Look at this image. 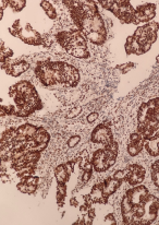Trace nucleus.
<instances>
[{"instance_id":"603ef678","label":"nucleus","mask_w":159,"mask_h":225,"mask_svg":"<svg viewBox=\"0 0 159 225\" xmlns=\"http://www.w3.org/2000/svg\"><path fill=\"white\" fill-rule=\"evenodd\" d=\"M157 61L159 63V55H158V57H157Z\"/></svg>"},{"instance_id":"2f4dec72","label":"nucleus","mask_w":159,"mask_h":225,"mask_svg":"<svg viewBox=\"0 0 159 225\" xmlns=\"http://www.w3.org/2000/svg\"><path fill=\"white\" fill-rule=\"evenodd\" d=\"M98 118V113H91V114L87 116V121L88 123H94L96 121V119Z\"/></svg>"},{"instance_id":"09e8293b","label":"nucleus","mask_w":159,"mask_h":225,"mask_svg":"<svg viewBox=\"0 0 159 225\" xmlns=\"http://www.w3.org/2000/svg\"><path fill=\"white\" fill-rule=\"evenodd\" d=\"M134 42V37L133 36H129L126 38V44H132Z\"/></svg>"},{"instance_id":"e433bc0d","label":"nucleus","mask_w":159,"mask_h":225,"mask_svg":"<svg viewBox=\"0 0 159 225\" xmlns=\"http://www.w3.org/2000/svg\"><path fill=\"white\" fill-rule=\"evenodd\" d=\"M40 6H42V8H43L45 11H47V10H49L50 8H52V6L50 5L49 1H42V2H40Z\"/></svg>"},{"instance_id":"aec40b11","label":"nucleus","mask_w":159,"mask_h":225,"mask_svg":"<svg viewBox=\"0 0 159 225\" xmlns=\"http://www.w3.org/2000/svg\"><path fill=\"white\" fill-rule=\"evenodd\" d=\"M25 1L24 0H17V1H9V5L13 8L14 11H21L24 6H25Z\"/></svg>"},{"instance_id":"2eb2a0df","label":"nucleus","mask_w":159,"mask_h":225,"mask_svg":"<svg viewBox=\"0 0 159 225\" xmlns=\"http://www.w3.org/2000/svg\"><path fill=\"white\" fill-rule=\"evenodd\" d=\"M148 111H149V106L148 104H142L141 108L139 111V124L144 123L145 120L147 119V116H148Z\"/></svg>"},{"instance_id":"7c9ffc66","label":"nucleus","mask_w":159,"mask_h":225,"mask_svg":"<svg viewBox=\"0 0 159 225\" xmlns=\"http://www.w3.org/2000/svg\"><path fill=\"white\" fill-rule=\"evenodd\" d=\"M64 167L67 169V172H68V174L71 175L74 169V162H68L67 164H64Z\"/></svg>"},{"instance_id":"a211bd4d","label":"nucleus","mask_w":159,"mask_h":225,"mask_svg":"<svg viewBox=\"0 0 159 225\" xmlns=\"http://www.w3.org/2000/svg\"><path fill=\"white\" fill-rule=\"evenodd\" d=\"M70 54L73 55L74 57H76V58H88V57H89V54H88L87 49L73 48Z\"/></svg>"},{"instance_id":"8fccbe9b","label":"nucleus","mask_w":159,"mask_h":225,"mask_svg":"<svg viewBox=\"0 0 159 225\" xmlns=\"http://www.w3.org/2000/svg\"><path fill=\"white\" fill-rule=\"evenodd\" d=\"M7 5H9V1H1V9H5L6 8V6Z\"/></svg>"},{"instance_id":"a18cd8bd","label":"nucleus","mask_w":159,"mask_h":225,"mask_svg":"<svg viewBox=\"0 0 159 225\" xmlns=\"http://www.w3.org/2000/svg\"><path fill=\"white\" fill-rule=\"evenodd\" d=\"M87 215L89 217H92V219H94V217H95V210H94V209H89V210H88Z\"/></svg>"},{"instance_id":"3c124183","label":"nucleus","mask_w":159,"mask_h":225,"mask_svg":"<svg viewBox=\"0 0 159 225\" xmlns=\"http://www.w3.org/2000/svg\"><path fill=\"white\" fill-rule=\"evenodd\" d=\"M2 17H3V10L1 9V10H0V19H1V20H2Z\"/></svg>"},{"instance_id":"ddd939ff","label":"nucleus","mask_w":159,"mask_h":225,"mask_svg":"<svg viewBox=\"0 0 159 225\" xmlns=\"http://www.w3.org/2000/svg\"><path fill=\"white\" fill-rule=\"evenodd\" d=\"M139 9L144 13V15L148 17L151 20L155 17V9H156L155 5H151V3H149V5H146V6L139 7Z\"/></svg>"},{"instance_id":"37998d69","label":"nucleus","mask_w":159,"mask_h":225,"mask_svg":"<svg viewBox=\"0 0 159 225\" xmlns=\"http://www.w3.org/2000/svg\"><path fill=\"white\" fill-rule=\"evenodd\" d=\"M151 169H153L154 172H159V161L154 163L153 166H151Z\"/></svg>"},{"instance_id":"f3484780","label":"nucleus","mask_w":159,"mask_h":225,"mask_svg":"<svg viewBox=\"0 0 159 225\" xmlns=\"http://www.w3.org/2000/svg\"><path fill=\"white\" fill-rule=\"evenodd\" d=\"M121 209H122V214L126 213V212H130V211L133 210V204L130 201V199L128 198V196L125 194V197L123 198L122 203H121Z\"/></svg>"},{"instance_id":"f03ea898","label":"nucleus","mask_w":159,"mask_h":225,"mask_svg":"<svg viewBox=\"0 0 159 225\" xmlns=\"http://www.w3.org/2000/svg\"><path fill=\"white\" fill-rule=\"evenodd\" d=\"M148 191L145 188L144 186H137L135 188L130 189L126 192V196L130 199V201L132 202L133 205H139V204H145L146 200L148 197Z\"/></svg>"},{"instance_id":"79ce46f5","label":"nucleus","mask_w":159,"mask_h":225,"mask_svg":"<svg viewBox=\"0 0 159 225\" xmlns=\"http://www.w3.org/2000/svg\"><path fill=\"white\" fill-rule=\"evenodd\" d=\"M89 156V154H88V151L87 150H83L82 152H81V154H80V159H86V157Z\"/></svg>"},{"instance_id":"bb28decb","label":"nucleus","mask_w":159,"mask_h":225,"mask_svg":"<svg viewBox=\"0 0 159 225\" xmlns=\"http://www.w3.org/2000/svg\"><path fill=\"white\" fill-rule=\"evenodd\" d=\"M81 111H82V108L81 107H74L72 111H70V113L68 114V118H74V117H76L77 115L81 113Z\"/></svg>"},{"instance_id":"39448f33","label":"nucleus","mask_w":159,"mask_h":225,"mask_svg":"<svg viewBox=\"0 0 159 225\" xmlns=\"http://www.w3.org/2000/svg\"><path fill=\"white\" fill-rule=\"evenodd\" d=\"M144 146L146 148L147 152L151 156L159 155V137H154L151 139H145Z\"/></svg>"},{"instance_id":"1a4fd4ad","label":"nucleus","mask_w":159,"mask_h":225,"mask_svg":"<svg viewBox=\"0 0 159 225\" xmlns=\"http://www.w3.org/2000/svg\"><path fill=\"white\" fill-rule=\"evenodd\" d=\"M69 176H70V175L68 174V172L65 169L64 165L57 166V168H56V179H57L58 184H59V182H64L65 184V182H68Z\"/></svg>"},{"instance_id":"f8f14e48","label":"nucleus","mask_w":159,"mask_h":225,"mask_svg":"<svg viewBox=\"0 0 159 225\" xmlns=\"http://www.w3.org/2000/svg\"><path fill=\"white\" fill-rule=\"evenodd\" d=\"M102 29H105L102 19L100 18L99 13L93 18V23H92V32H98L99 33Z\"/></svg>"},{"instance_id":"cd10ccee","label":"nucleus","mask_w":159,"mask_h":225,"mask_svg":"<svg viewBox=\"0 0 159 225\" xmlns=\"http://www.w3.org/2000/svg\"><path fill=\"white\" fill-rule=\"evenodd\" d=\"M114 177L116 178V179H118V180H120V182H121V180L125 179L126 174L124 173V171H117L116 173H114Z\"/></svg>"},{"instance_id":"b1692460","label":"nucleus","mask_w":159,"mask_h":225,"mask_svg":"<svg viewBox=\"0 0 159 225\" xmlns=\"http://www.w3.org/2000/svg\"><path fill=\"white\" fill-rule=\"evenodd\" d=\"M143 139V136L141 133H139V132H135V133H132L130 136V143L129 144H131V143H136L139 142V140Z\"/></svg>"},{"instance_id":"f704fd0d","label":"nucleus","mask_w":159,"mask_h":225,"mask_svg":"<svg viewBox=\"0 0 159 225\" xmlns=\"http://www.w3.org/2000/svg\"><path fill=\"white\" fill-rule=\"evenodd\" d=\"M46 12V14L48 15L50 19H56V17H57V14H56V11H55V8L52 7V8H50L49 10H47Z\"/></svg>"},{"instance_id":"4468645a","label":"nucleus","mask_w":159,"mask_h":225,"mask_svg":"<svg viewBox=\"0 0 159 225\" xmlns=\"http://www.w3.org/2000/svg\"><path fill=\"white\" fill-rule=\"evenodd\" d=\"M17 136V130L14 129H9V130L5 131L1 136V141H6V142H12Z\"/></svg>"},{"instance_id":"a19ab883","label":"nucleus","mask_w":159,"mask_h":225,"mask_svg":"<svg viewBox=\"0 0 159 225\" xmlns=\"http://www.w3.org/2000/svg\"><path fill=\"white\" fill-rule=\"evenodd\" d=\"M88 210H89V207H88V205H86V204L81 205V209H80V211H81V213H82V214H87Z\"/></svg>"},{"instance_id":"9b49d317","label":"nucleus","mask_w":159,"mask_h":225,"mask_svg":"<svg viewBox=\"0 0 159 225\" xmlns=\"http://www.w3.org/2000/svg\"><path fill=\"white\" fill-rule=\"evenodd\" d=\"M86 36H87V38L91 40L92 43L97 44V45H101V44L105 43L106 40H107V36H104V35H101L100 33H98V32H91V33L87 34Z\"/></svg>"},{"instance_id":"6e6552de","label":"nucleus","mask_w":159,"mask_h":225,"mask_svg":"<svg viewBox=\"0 0 159 225\" xmlns=\"http://www.w3.org/2000/svg\"><path fill=\"white\" fill-rule=\"evenodd\" d=\"M17 130V133L26 136V137L30 139V138L34 137V134L36 133V131H37V128L34 127V126L26 124V125H23V126H21V127H19Z\"/></svg>"},{"instance_id":"c9c22d12","label":"nucleus","mask_w":159,"mask_h":225,"mask_svg":"<svg viewBox=\"0 0 159 225\" xmlns=\"http://www.w3.org/2000/svg\"><path fill=\"white\" fill-rule=\"evenodd\" d=\"M83 199L85 200V204L88 205V207H91L92 203L94 202V201H93V199H92L91 194H85V196L83 197Z\"/></svg>"},{"instance_id":"7ed1b4c3","label":"nucleus","mask_w":159,"mask_h":225,"mask_svg":"<svg viewBox=\"0 0 159 225\" xmlns=\"http://www.w3.org/2000/svg\"><path fill=\"white\" fill-rule=\"evenodd\" d=\"M92 163L96 172H104L109 168L106 163V155L104 150H98L95 152L92 157Z\"/></svg>"},{"instance_id":"c756f323","label":"nucleus","mask_w":159,"mask_h":225,"mask_svg":"<svg viewBox=\"0 0 159 225\" xmlns=\"http://www.w3.org/2000/svg\"><path fill=\"white\" fill-rule=\"evenodd\" d=\"M143 34H144V26H139V27H137L136 29V31L134 32L133 37L135 38V40H137V38H139Z\"/></svg>"},{"instance_id":"412c9836","label":"nucleus","mask_w":159,"mask_h":225,"mask_svg":"<svg viewBox=\"0 0 159 225\" xmlns=\"http://www.w3.org/2000/svg\"><path fill=\"white\" fill-rule=\"evenodd\" d=\"M106 150H108V151L110 152H114V153H118V143L114 141V140H112L111 142H109L108 144H106L105 146Z\"/></svg>"},{"instance_id":"393cba45","label":"nucleus","mask_w":159,"mask_h":225,"mask_svg":"<svg viewBox=\"0 0 159 225\" xmlns=\"http://www.w3.org/2000/svg\"><path fill=\"white\" fill-rule=\"evenodd\" d=\"M57 190H58V194H62V196L65 197V194H67V186H65L64 182H59V184H58Z\"/></svg>"},{"instance_id":"4c0bfd02","label":"nucleus","mask_w":159,"mask_h":225,"mask_svg":"<svg viewBox=\"0 0 159 225\" xmlns=\"http://www.w3.org/2000/svg\"><path fill=\"white\" fill-rule=\"evenodd\" d=\"M151 44L149 43V42H147L146 44H144L143 46H141V50H142V53L144 54V53H146V51H148L149 49H151Z\"/></svg>"},{"instance_id":"58836bf2","label":"nucleus","mask_w":159,"mask_h":225,"mask_svg":"<svg viewBox=\"0 0 159 225\" xmlns=\"http://www.w3.org/2000/svg\"><path fill=\"white\" fill-rule=\"evenodd\" d=\"M106 163H107L108 167H111L116 163V157H106Z\"/></svg>"},{"instance_id":"5701e85b","label":"nucleus","mask_w":159,"mask_h":225,"mask_svg":"<svg viewBox=\"0 0 159 225\" xmlns=\"http://www.w3.org/2000/svg\"><path fill=\"white\" fill-rule=\"evenodd\" d=\"M80 140H81V137H80V136H73V137H71L69 139L68 146L69 148H74V146L80 142Z\"/></svg>"},{"instance_id":"9d476101","label":"nucleus","mask_w":159,"mask_h":225,"mask_svg":"<svg viewBox=\"0 0 159 225\" xmlns=\"http://www.w3.org/2000/svg\"><path fill=\"white\" fill-rule=\"evenodd\" d=\"M144 142H145V139L143 138V139L139 140V142L131 143V144H129L128 152H129V154H130L131 156H135V155H137L139 152L142 151L143 146H144Z\"/></svg>"},{"instance_id":"c85d7f7f","label":"nucleus","mask_w":159,"mask_h":225,"mask_svg":"<svg viewBox=\"0 0 159 225\" xmlns=\"http://www.w3.org/2000/svg\"><path fill=\"white\" fill-rule=\"evenodd\" d=\"M99 3L105 9H107V10H110L111 7L114 6V1H112V0H107V1H99Z\"/></svg>"},{"instance_id":"473e14b6","label":"nucleus","mask_w":159,"mask_h":225,"mask_svg":"<svg viewBox=\"0 0 159 225\" xmlns=\"http://www.w3.org/2000/svg\"><path fill=\"white\" fill-rule=\"evenodd\" d=\"M92 176V171H84V174L82 175V180L84 182H87Z\"/></svg>"},{"instance_id":"0eeeda50","label":"nucleus","mask_w":159,"mask_h":225,"mask_svg":"<svg viewBox=\"0 0 159 225\" xmlns=\"http://www.w3.org/2000/svg\"><path fill=\"white\" fill-rule=\"evenodd\" d=\"M29 68H30L29 63H26V61H24V60H23V61H17V63L12 65L11 76H13V77H17V76L22 74L23 72H25Z\"/></svg>"},{"instance_id":"20e7f679","label":"nucleus","mask_w":159,"mask_h":225,"mask_svg":"<svg viewBox=\"0 0 159 225\" xmlns=\"http://www.w3.org/2000/svg\"><path fill=\"white\" fill-rule=\"evenodd\" d=\"M120 184H121V182L116 179L114 177L106 179L105 182H102V192H104V197L108 198L109 196L114 194L116 190L118 189V187L120 186Z\"/></svg>"},{"instance_id":"ea45409f","label":"nucleus","mask_w":159,"mask_h":225,"mask_svg":"<svg viewBox=\"0 0 159 225\" xmlns=\"http://www.w3.org/2000/svg\"><path fill=\"white\" fill-rule=\"evenodd\" d=\"M125 51H126V54L128 55L134 53V49H133V47H132V44H125Z\"/></svg>"},{"instance_id":"c03bdc74","label":"nucleus","mask_w":159,"mask_h":225,"mask_svg":"<svg viewBox=\"0 0 159 225\" xmlns=\"http://www.w3.org/2000/svg\"><path fill=\"white\" fill-rule=\"evenodd\" d=\"M37 185H29V194H33L36 191Z\"/></svg>"},{"instance_id":"de8ad7c7","label":"nucleus","mask_w":159,"mask_h":225,"mask_svg":"<svg viewBox=\"0 0 159 225\" xmlns=\"http://www.w3.org/2000/svg\"><path fill=\"white\" fill-rule=\"evenodd\" d=\"M1 180H2L3 182H8V180H9L8 175H7V174H2V175H1Z\"/></svg>"},{"instance_id":"423d86ee","label":"nucleus","mask_w":159,"mask_h":225,"mask_svg":"<svg viewBox=\"0 0 159 225\" xmlns=\"http://www.w3.org/2000/svg\"><path fill=\"white\" fill-rule=\"evenodd\" d=\"M91 197L94 202H99V203H106L107 202V199L104 197V192H102V184H97L93 187L91 191Z\"/></svg>"},{"instance_id":"49530a36","label":"nucleus","mask_w":159,"mask_h":225,"mask_svg":"<svg viewBox=\"0 0 159 225\" xmlns=\"http://www.w3.org/2000/svg\"><path fill=\"white\" fill-rule=\"evenodd\" d=\"M70 204L73 205V207H77V201L75 198H72L71 200H70Z\"/></svg>"},{"instance_id":"dca6fc26","label":"nucleus","mask_w":159,"mask_h":225,"mask_svg":"<svg viewBox=\"0 0 159 225\" xmlns=\"http://www.w3.org/2000/svg\"><path fill=\"white\" fill-rule=\"evenodd\" d=\"M40 157V152H37V151H30V152H26L25 153V159H26V162L30 163H36L37 161L39 160Z\"/></svg>"},{"instance_id":"a878e982","label":"nucleus","mask_w":159,"mask_h":225,"mask_svg":"<svg viewBox=\"0 0 159 225\" xmlns=\"http://www.w3.org/2000/svg\"><path fill=\"white\" fill-rule=\"evenodd\" d=\"M17 187L21 192H23V194H29V185H27L26 182H21V184H19Z\"/></svg>"},{"instance_id":"72a5a7b5","label":"nucleus","mask_w":159,"mask_h":225,"mask_svg":"<svg viewBox=\"0 0 159 225\" xmlns=\"http://www.w3.org/2000/svg\"><path fill=\"white\" fill-rule=\"evenodd\" d=\"M105 222L107 224H116V220H114V214H108L105 219Z\"/></svg>"},{"instance_id":"4be33fe9","label":"nucleus","mask_w":159,"mask_h":225,"mask_svg":"<svg viewBox=\"0 0 159 225\" xmlns=\"http://www.w3.org/2000/svg\"><path fill=\"white\" fill-rule=\"evenodd\" d=\"M22 179V182H26L27 185H37L38 182V178L34 176H29L26 178H21Z\"/></svg>"},{"instance_id":"f257e3e1","label":"nucleus","mask_w":159,"mask_h":225,"mask_svg":"<svg viewBox=\"0 0 159 225\" xmlns=\"http://www.w3.org/2000/svg\"><path fill=\"white\" fill-rule=\"evenodd\" d=\"M91 140L93 142L104 143L105 145L111 142L112 141V134H111L109 127H107V125H105V124L97 126L93 131V133H92Z\"/></svg>"},{"instance_id":"6ab92c4d","label":"nucleus","mask_w":159,"mask_h":225,"mask_svg":"<svg viewBox=\"0 0 159 225\" xmlns=\"http://www.w3.org/2000/svg\"><path fill=\"white\" fill-rule=\"evenodd\" d=\"M34 138L36 140L37 143H48L49 141V134L47 132H44V133H35Z\"/></svg>"}]
</instances>
